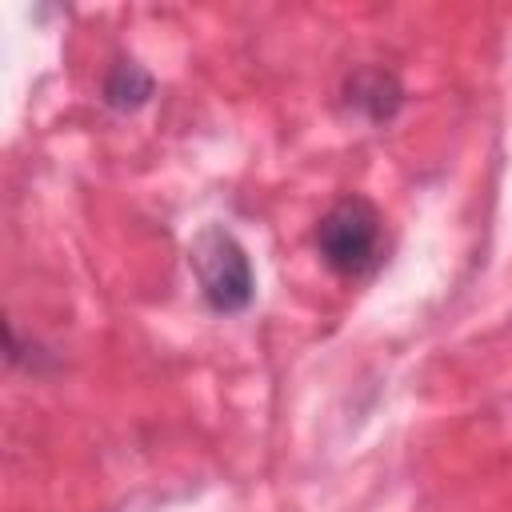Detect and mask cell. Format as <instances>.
Instances as JSON below:
<instances>
[{
	"label": "cell",
	"instance_id": "6da1fadb",
	"mask_svg": "<svg viewBox=\"0 0 512 512\" xmlns=\"http://www.w3.org/2000/svg\"><path fill=\"white\" fill-rule=\"evenodd\" d=\"M316 252L344 280L372 276L384 260V220L376 204L364 196L336 200L316 224Z\"/></svg>",
	"mask_w": 512,
	"mask_h": 512
},
{
	"label": "cell",
	"instance_id": "7a4b0ae2",
	"mask_svg": "<svg viewBox=\"0 0 512 512\" xmlns=\"http://www.w3.org/2000/svg\"><path fill=\"white\" fill-rule=\"evenodd\" d=\"M188 264L196 272V284H200V296L212 312L220 316H236L252 304L256 296V272H252V260L244 252V244L220 228V224H208L192 248H188Z\"/></svg>",
	"mask_w": 512,
	"mask_h": 512
},
{
	"label": "cell",
	"instance_id": "3957f363",
	"mask_svg": "<svg viewBox=\"0 0 512 512\" xmlns=\"http://www.w3.org/2000/svg\"><path fill=\"white\" fill-rule=\"evenodd\" d=\"M404 104V88L396 80V72L372 64V68H356L344 80V108L372 120V124H388Z\"/></svg>",
	"mask_w": 512,
	"mask_h": 512
},
{
	"label": "cell",
	"instance_id": "277c9868",
	"mask_svg": "<svg viewBox=\"0 0 512 512\" xmlns=\"http://www.w3.org/2000/svg\"><path fill=\"white\" fill-rule=\"evenodd\" d=\"M152 72H144L140 64H132V60H120L112 72H108V80H104V104L108 108H116V112H136L140 104H148V96H152Z\"/></svg>",
	"mask_w": 512,
	"mask_h": 512
}]
</instances>
